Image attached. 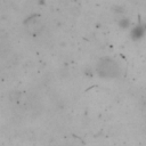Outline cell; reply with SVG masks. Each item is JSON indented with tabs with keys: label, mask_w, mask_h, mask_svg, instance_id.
Wrapping results in <instances>:
<instances>
[{
	"label": "cell",
	"mask_w": 146,
	"mask_h": 146,
	"mask_svg": "<svg viewBox=\"0 0 146 146\" xmlns=\"http://www.w3.org/2000/svg\"><path fill=\"white\" fill-rule=\"evenodd\" d=\"M95 70L97 75L103 79H117L121 75V66L110 56L100 57L96 63Z\"/></svg>",
	"instance_id": "6da1fadb"
},
{
	"label": "cell",
	"mask_w": 146,
	"mask_h": 146,
	"mask_svg": "<svg viewBox=\"0 0 146 146\" xmlns=\"http://www.w3.org/2000/svg\"><path fill=\"white\" fill-rule=\"evenodd\" d=\"M25 24H26V31L30 33V34H32L33 36H35V35H38L39 34V32L42 30V23L40 22V19L39 18H36V16H34V18H29L26 22H25Z\"/></svg>",
	"instance_id": "7a4b0ae2"
},
{
	"label": "cell",
	"mask_w": 146,
	"mask_h": 146,
	"mask_svg": "<svg viewBox=\"0 0 146 146\" xmlns=\"http://www.w3.org/2000/svg\"><path fill=\"white\" fill-rule=\"evenodd\" d=\"M145 32H146V25L138 24V25H136L135 27L131 29V31H130V38L133 41L140 40L145 35Z\"/></svg>",
	"instance_id": "3957f363"
},
{
	"label": "cell",
	"mask_w": 146,
	"mask_h": 146,
	"mask_svg": "<svg viewBox=\"0 0 146 146\" xmlns=\"http://www.w3.org/2000/svg\"><path fill=\"white\" fill-rule=\"evenodd\" d=\"M117 25H119L121 29H128L129 25H130V21H129V18H125V17L120 18L119 22H117Z\"/></svg>",
	"instance_id": "277c9868"
}]
</instances>
